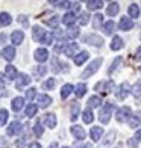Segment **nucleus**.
<instances>
[{"label":"nucleus","instance_id":"obj_1","mask_svg":"<svg viewBox=\"0 0 141 148\" xmlns=\"http://www.w3.org/2000/svg\"><path fill=\"white\" fill-rule=\"evenodd\" d=\"M102 62H103V59L102 58H96V59H93L91 62L88 64V66L82 71V74H80V77L82 79H90L91 76H94L97 71H99V68L102 66Z\"/></svg>","mask_w":141,"mask_h":148},{"label":"nucleus","instance_id":"obj_2","mask_svg":"<svg viewBox=\"0 0 141 148\" xmlns=\"http://www.w3.org/2000/svg\"><path fill=\"white\" fill-rule=\"evenodd\" d=\"M114 109H115V106H114L111 101H106V103H105V107H102V109H100V112H99L100 123H102V124H108L109 119H111V115H112Z\"/></svg>","mask_w":141,"mask_h":148},{"label":"nucleus","instance_id":"obj_3","mask_svg":"<svg viewBox=\"0 0 141 148\" xmlns=\"http://www.w3.org/2000/svg\"><path fill=\"white\" fill-rule=\"evenodd\" d=\"M82 41L86 42V44H90V45H94V47H102L103 45V38L102 36H99L97 33H88V35H85L82 38Z\"/></svg>","mask_w":141,"mask_h":148},{"label":"nucleus","instance_id":"obj_4","mask_svg":"<svg viewBox=\"0 0 141 148\" xmlns=\"http://www.w3.org/2000/svg\"><path fill=\"white\" fill-rule=\"evenodd\" d=\"M131 88H132V86L127 83V82L120 83V85L117 86V89H115V97H117V100H124L127 95H129Z\"/></svg>","mask_w":141,"mask_h":148},{"label":"nucleus","instance_id":"obj_5","mask_svg":"<svg viewBox=\"0 0 141 148\" xmlns=\"http://www.w3.org/2000/svg\"><path fill=\"white\" fill-rule=\"evenodd\" d=\"M131 113H132V109H131L129 106H122L120 109H117L115 118H117L118 123H126V121H129Z\"/></svg>","mask_w":141,"mask_h":148},{"label":"nucleus","instance_id":"obj_6","mask_svg":"<svg viewBox=\"0 0 141 148\" xmlns=\"http://www.w3.org/2000/svg\"><path fill=\"white\" fill-rule=\"evenodd\" d=\"M23 130H24V127L21 125L20 121H12L8 125V129H6V134H8V136H17V134H20Z\"/></svg>","mask_w":141,"mask_h":148},{"label":"nucleus","instance_id":"obj_7","mask_svg":"<svg viewBox=\"0 0 141 148\" xmlns=\"http://www.w3.org/2000/svg\"><path fill=\"white\" fill-rule=\"evenodd\" d=\"M94 89L99 91V92H103V94H108L114 89V82L112 80H102V82L96 83V86H94Z\"/></svg>","mask_w":141,"mask_h":148},{"label":"nucleus","instance_id":"obj_8","mask_svg":"<svg viewBox=\"0 0 141 148\" xmlns=\"http://www.w3.org/2000/svg\"><path fill=\"white\" fill-rule=\"evenodd\" d=\"M46 33L47 32L41 27V26H38V24L32 26V38H33V41H35V42H43Z\"/></svg>","mask_w":141,"mask_h":148},{"label":"nucleus","instance_id":"obj_9","mask_svg":"<svg viewBox=\"0 0 141 148\" xmlns=\"http://www.w3.org/2000/svg\"><path fill=\"white\" fill-rule=\"evenodd\" d=\"M115 136H117V132L115 130H109L108 133H106L105 139L97 145V148H109V145L114 142V140H115Z\"/></svg>","mask_w":141,"mask_h":148},{"label":"nucleus","instance_id":"obj_10","mask_svg":"<svg viewBox=\"0 0 141 148\" xmlns=\"http://www.w3.org/2000/svg\"><path fill=\"white\" fill-rule=\"evenodd\" d=\"M79 51V45L77 42H67L64 45V55L68 56V58H75Z\"/></svg>","mask_w":141,"mask_h":148},{"label":"nucleus","instance_id":"obj_11","mask_svg":"<svg viewBox=\"0 0 141 148\" xmlns=\"http://www.w3.org/2000/svg\"><path fill=\"white\" fill-rule=\"evenodd\" d=\"M30 82H32V79H30L29 74L20 73V74H18V77H17V83H15V86H17V89H21L23 86H28Z\"/></svg>","mask_w":141,"mask_h":148},{"label":"nucleus","instance_id":"obj_12","mask_svg":"<svg viewBox=\"0 0 141 148\" xmlns=\"http://www.w3.org/2000/svg\"><path fill=\"white\" fill-rule=\"evenodd\" d=\"M133 27V20H131L129 17H122L118 21V29L123 32H129Z\"/></svg>","mask_w":141,"mask_h":148},{"label":"nucleus","instance_id":"obj_13","mask_svg":"<svg viewBox=\"0 0 141 148\" xmlns=\"http://www.w3.org/2000/svg\"><path fill=\"white\" fill-rule=\"evenodd\" d=\"M33 59L39 64H44L46 60L49 59V51H47L46 49H37L35 51H33Z\"/></svg>","mask_w":141,"mask_h":148},{"label":"nucleus","instance_id":"obj_14","mask_svg":"<svg viewBox=\"0 0 141 148\" xmlns=\"http://www.w3.org/2000/svg\"><path fill=\"white\" fill-rule=\"evenodd\" d=\"M70 132H71V134H73V136H75L77 140H82V139H85V136H86L84 127H80V125H71V127H70Z\"/></svg>","mask_w":141,"mask_h":148},{"label":"nucleus","instance_id":"obj_15","mask_svg":"<svg viewBox=\"0 0 141 148\" xmlns=\"http://www.w3.org/2000/svg\"><path fill=\"white\" fill-rule=\"evenodd\" d=\"M37 101H38V107L46 109V107H49L52 104V97L47 95V94H41V95H38Z\"/></svg>","mask_w":141,"mask_h":148},{"label":"nucleus","instance_id":"obj_16","mask_svg":"<svg viewBox=\"0 0 141 148\" xmlns=\"http://www.w3.org/2000/svg\"><path fill=\"white\" fill-rule=\"evenodd\" d=\"M127 124H129L131 129H137V127L141 125V112H135L133 115H131L129 121H127Z\"/></svg>","mask_w":141,"mask_h":148},{"label":"nucleus","instance_id":"obj_17","mask_svg":"<svg viewBox=\"0 0 141 148\" xmlns=\"http://www.w3.org/2000/svg\"><path fill=\"white\" fill-rule=\"evenodd\" d=\"M44 124H46V127H49V129H55L56 124H58V119H56L55 113H46L44 115Z\"/></svg>","mask_w":141,"mask_h":148},{"label":"nucleus","instance_id":"obj_18","mask_svg":"<svg viewBox=\"0 0 141 148\" xmlns=\"http://www.w3.org/2000/svg\"><path fill=\"white\" fill-rule=\"evenodd\" d=\"M80 115V104L77 101H73L70 104V119L71 121H76Z\"/></svg>","mask_w":141,"mask_h":148},{"label":"nucleus","instance_id":"obj_19","mask_svg":"<svg viewBox=\"0 0 141 148\" xmlns=\"http://www.w3.org/2000/svg\"><path fill=\"white\" fill-rule=\"evenodd\" d=\"M103 133H105L103 127L94 125V127H91L90 136H91V139H93V140H100V139H102V136H103Z\"/></svg>","mask_w":141,"mask_h":148},{"label":"nucleus","instance_id":"obj_20","mask_svg":"<svg viewBox=\"0 0 141 148\" xmlns=\"http://www.w3.org/2000/svg\"><path fill=\"white\" fill-rule=\"evenodd\" d=\"M23 39H24V33L23 30H14L11 33V41L14 45H20L23 42Z\"/></svg>","mask_w":141,"mask_h":148},{"label":"nucleus","instance_id":"obj_21","mask_svg":"<svg viewBox=\"0 0 141 148\" xmlns=\"http://www.w3.org/2000/svg\"><path fill=\"white\" fill-rule=\"evenodd\" d=\"M2 55H3V58L8 60V62H11V60L15 59V49L12 45H8V47H5V49H3Z\"/></svg>","mask_w":141,"mask_h":148},{"label":"nucleus","instance_id":"obj_22","mask_svg":"<svg viewBox=\"0 0 141 148\" xmlns=\"http://www.w3.org/2000/svg\"><path fill=\"white\" fill-rule=\"evenodd\" d=\"M5 76L8 80H15L18 77V73H17V68L14 65H6L5 68Z\"/></svg>","mask_w":141,"mask_h":148},{"label":"nucleus","instance_id":"obj_23","mask_svg":"<svg viewBox=\"0 0 141 148\" xmlns=\"http://www.w3.org/2000/svg\"><path fill=\"white\" fill-rule=\"evenodd\" d=\"M88 58H90V53L86 51V50H82V51H79L77 55L75 56V64L76 65H84Z\"/></svg>","mask_w":141,"mask_h":148},{"label":"nucleus","instance_id":"obj_24","mask_svg":"<svg viewBox=\"0 0 141 148\" xmlns=\"http://www.w3.org/2000/svg\"><path fill=\"white\" fill-rule=\"evenodd\" d=\"M23 106H24V98H23V97H15V98H12L11 107H12V110H14V112H20V110L23 109Z\"/></svg>","mask_w":141,"mask_h":148},{"label":"nucleus","instance_id":"obj_25","mask_svg":"<svg viewBox=\"0 0 141 148\" xmlns=\"http://www.w3.org/2000/svg\"><path fill=\"white\" fill-rule=\"evenodd\" d=\"M127 14H129V18L133 20V18H138L140 17V6L137 3H131L127 6Z\"/></svg>","mask_w":141,"mask_h":148},{"label":"nucleus","instance_id":"obj_26","mask_svg":"<svg viewBox=\"0 0 141 148\" xmlns=\"http://www.w3.org/2000/svg\"><path fill=\"white\" fill-rule=\"evenodd\" d=\"M118 11H120V5L117 2H112L106 6V15H109V17H115L118 14Z\"/></svg>","mask_w":141,"mask_h":148},{"label":"nucleus","instance_id":"obj_27","mask_svg":"<svg viewBox=\"0 0 141 148\" xmlns=\"http://www.w3.org/2000/svg\"><path fill=\"white\" fill-rule=\"evenodd\" d=\"M61 21H62L65 26H68V27H71V26L75 24V21H76V14H73L71 11H70V12H67V14L62 17Z\"/></svg>","mask_w":141,"mask_h":148},{"label":"nucleus","instance_id":"obj_28","mask_svg":"<svg viewBox=\"0 0 141 148\" xmlns=\"http://www.w3.org/2000/svg\"><path fill=\"white\" fill-rule=\"evenodd\" d=\"M124 47V42H123V39L120 38V36H114L112 38V42H111V50L114 51H118V50H122Z\"/></svg>","mask_w":141,"mask_h":148},{"label":"nucleus","instance_id":"obj_29","mask_svg":"<svg viewBox=\"0 0 141 148\" xmlns=\"http://www.w3.org/2000/svg\"><path fill=\"white\" fill-rule=\"evenodd\" d=\"M114 27H115V23L112 21V20H109V21H106V23H103V33H105V36H111L112 33H114Z\"/></svg>","mask_w":141,"mask_h":148},{"label":"nucleus","instance_id":"obj_30","mask_svg":"<svg viewBox=\"0 0 141 148\" xmlns=\"http://www.w3.org/2000/svg\"><path fill=\"white\" fill-rule=\"evenodd\" d=\"M102 98H100L99 95H91L88 98V107L90 109H96V107H100L102 106Z\"/></svg>","mask_w":141,"mask_h":148},{"label":"nucleus","instance_id":"obj_31","mask_svg":"<svg viewBox=\"0 0 141 148\" xmlns=\"http://www.w3.org/2000/svg\"><path fill=\"white\" fill-rule=\"evenodd\" d=\"M103 27V15L102 14H96L93 17V29L94 30H99Z\"/></svg>","mask_w":141,"mask_h":148},{"label":"nucleus","instance_id":"obj_32","mask_svg":"<svg viewBox=\"0 0 141 148\" xmlns=\"http://www.w3.org/2000/svg\"><path fill=\"white\" fill-rule=\"evenodd\" d=\"M71 92H75V86H73L71 83H65L62 86V89H61V98L65 100V98H68V95Z\"/></svg>","mask_w":141,"mask_h":148},{"label":"nucleus","instance_id":"obj_33","mask_svg":"<svg viewBox=\"0 0 141 148\" xmlns=\"http://www.w3.org/2000/svg\"><path fill=\"white\" fill-rule=\"evenodd\" d=\"M62 64L64 62H61V60L58 59V56H53L52 58V71L53 73H62Z\"/></svg>","mask_w":141,"mask_h":148},{"label":"nucleus","instance_id":"obj_34","mask_svg":"<svg viewBox=\"0 0 141 148\" xmlns=\"http://www.w3.org/2000/svg\"><path fill=\"white\" fill-rule=\"evenodd\" d=\"M47 73V66L46 65H38L33 68V77H35L37 80H39L41 77H44V74Z\"/></svg>","mask_w":141,"mask_h":148},{"label":"nucleus","instance_id":"obj_35","mask_svg":"<svg viewBox=\"0 0 141 148\" xmlns=\"http://www.w3.org/2000/svg\"><path fill=\"white\" fill-rule=\"evenodd\" d=\"M65 35H67V38L75 39V38H77L80 35V29L76 27V26H71V27H68V29L65 30Z\"/></svg>","mask_w":141,"mask_h":148},{"label":"nucleus","instance_id":"obj_36","mask_svg":"<svg viewBox=\"0 0 141 148\" xmlns=\"http://www.w3.org/2000/svg\"><path fill=\"white\" fill-rule=\"evenodd\" d=\"M59 21H61V20H59V17L58 15H52L50 18H47L46 20V24L49 26V27H52V29H58V26H59Z\"/></svg>","mask_w":141,"mask_h":148},{"label":"nucleus","instance_id":"obj_37","mask_svg":"<svg viewBox=\"0 0 141 148\" xmlns=\"http://www.w3.org/2000/svg\"><path fill=\"white\" fill-rule=\"evenodd\" d=\"M82 119H84V123L85 124H91L93 123V119H94V113H93V110L90 109H85L84 112H82Z\"/></svg>","mask_w":141,"mask_h":148},{"label":"nucleus","instance_id":"obj_38","mask_svg":"<svg viewBox=\"0 0 141 148\" xmlns=\"http://www.w3.org/2000/svg\"><path fill=\"white\" fill-rule=\"evenodd\" d=\"M75 94H76L77 98H82L85 94H86V85L85 83H77L75 86Z\"/></svg>","mask_w":141,"mask_h":148},{"label":"nucleus","instance_id":"obj_39","mask_svg":"<svg viewBox=\"0 0 141 148\" xmlns=\"http://www.w3.org/2000/svg\"><path fill=\"white\" fill-rule=\"evenodd\" d=\"M12 23V17L8 14V12H0V26H9Z\"/></svg>","mask_w":141,"mask_h":148},{"label":"nucleus","instance_id":"obj_40","mask_svg":"<svg viewBox=\"0 0 141 148\" xmlns=\"http://www.w3.org/2000/svg\"><path fill=\"white\" fill-rule=\"evenodd\" d=\"M131 94L135 98H140L141 97V80H137V82L133 83V86L131 88Z\"/></svg>","mask_w":141,"mask_h":148},{"label":"nucleus","instance_id":"obj_41","mask_svg":"<svg viewBox=\"0 0 141 148\" xmlns=\"http://www.w3.org/2000/svg\"><path fill=\"white\" fill-rule=\"evenodd\" d=\"M32 130H33V133H35V136H37V138H41V136H43V133H44V127H43V124H41V121L38 119L37 123L33 124Z\"/></svg>","mask_w":141,"mask_h":148},{"label":"nucleus","instance_id":"obj_42","mask_svg":"<svg viewBox=\"0 0 141 148\" xmlns=\"http://www.w3.org/2000/svg\"><path fill=\"white\" fill-rule=\"evenodd\" d=\"M105 3L100 2V0H94V2H86V8H88L90 11H97L100 8H103Z\"/></svg>","mask_w":141,"mask_h":148},{"label":"nucleus","instance_id":"obj_43","mask_svg":"<svg viewBox=\"0 0 141 148\" xmlns=\"http://www.w3.org/2000/svg\"><path fill=\"white\" fill-rule=\"evenodd\" d=\"M122 56H118V58H115V59H114L112 60V64H111V66H109V68H108V74H112L114 71H115L117 68H118V66H120V64H122Z\"/></svg>","mask_w":141,"mask_h":148},{"label":"nucleus","instance_id":"obj_44","mask_svg":"<svg viewBox=\"0 0 141 148\" xmlns=\"http://www.w3.org/2000/svg\"><path fill=\"white\" fill-rule=\"evenodd\" d=\"M55 85H56V79H47L46 82H43V89L46 91H52L53 88H55Z\"/></svg>","mask_w":141,"mask_h":148},{"label":"nucleus","instance_id":"obj_45","mask_svg":"<svg viewBox=\"0 0 141 148\" xmlns=\"http://www.w3.org/2000/svg\"><path fill=\"white\" fill-rule=\"evenodd\" d=\"M37 110H38V106L37 104H29L28 107H26V116L28 118H32V116H35L37 115Z\"/></svg>","mask_w":141,"mask_h":148},{"label":"nucleus","instance_id":"obj_46","mask_svg":"<svg viewBox=\"0 0 141 148\" xmlns=\"http://www.w3.org/2000/svg\"><path fill=\"white\" fill-rule=\"evenodd\" d=\"M77 20H79L80 26H85V24H88V21H90V14H88V12H80Z\"/></svg>","mask_w":141,"mask_h":148},{"label":"nucleus","instance_id":"obj_47","mask_svg":"<svg viewBox=\"0 0 141 148\" xmlns=\"http://www.w3.org/2000/svg\"><path fill=\"white\" fill-rule=\"evenodd\" d=\"M8 116H9L8 110H6V109H0V125H5V124H6Z\"/></svg>","mask_w":141,"mask_h":148},{"label":"nucleus","instance_id":"obj_48","mask_svg":"<svg viewBox=\"0 0 141 148\" xmlns=\"http://www.w3.org/2000/svg\"><path fill=\"white\" fill-rule=\"evenodd\" d=\"M53 39H55V36H53V33H52V32H47L41 44H46V45H52V44H53Z\"/></svg>","mask_w":141,"mask_h":148},{"label":"nucleus","instance_id":"obj_49","mask_svg":"<svg viewBox=\"0 0 141 148\" xmlns=\"http://www.w3.org/2000/svg\"><path fill=\"white\" fill-rule=\"evenodd\" d=\"M35 95H37L35 88H29L28 91H26V100H28V101H32V100L35 98Z\"/></svg>","mask_w":141,"mask_h":148},{"label":"nucleus","instance_id":"obj_50","mask_svg":"<svg viewBox=\"0 0 141 148\" xmlns=\"http://www.w3.org/2000/svg\"><path fill=\"white\" fill-rule=\"evenodd\" d=\"M50 5L56 6V8L65 9V8H70V6H71V2H50Z\"/></svg>","mask_w":141,"mask_h":148},{"label":"nucleus","instance_id":"obj_51","mask_svg":"<svg viewBox=\"0 0 141 148\" xmlns=\"http://www.w3.org/2000/svg\"><path fill=\"white\" fill-rule=\"evenodd\" d=\"M18 23H21L23 26H24V27H29V20H28V17H26V15H18Z\"/></svg>","mask_w":141,"mask_h":148},{"label":"nucleus","instance_id":"obj_52","mask_svg":"<svg viewBox=\"0 0 141 148\" xmlns=\"http://www.w3.org/2000/svg\"><path fill=\"white\" fill-rule=\"evenodd\" d=\"M24 144H26V136H21L17 142H15V145H17V148H23L24 147Z\"/></svg>","mask_w":141,"mask_h":148},{"label":"nucleus","instance_id":"obj_53","mask_svg":"<svg viewBox=\"0 0 141 148\" xmlns=\"http://www.w3.org/2000/svg\"><path fill=\"white\" fill-rule=\"evenodd\" d=\"M6 82H8V79H6L5 73H0V86H2V88H5Z\"/></svg>","mask_w":141,"mask_h":148},{"label":"nucleus","instance_id":"obj_54","mask_svg":"<svg viewBox=\"0 0 141 148\" xmlns=\"http://www.w3.org/2000/svg\"><path fill=\"white\" fill-rule=\"evenodd\" d=\"M127 147H129V148H137V147H138V144H137L135 138H132V139L127 140Z\"/></svg>","mask_w":141,"mask_h":148},{"label":"nucleus","instance_id":"obj_55","mask_svg":"<svg viewBox=\"0 0 141 148\" xmlns=\"http://www.w3.org/2000/svg\"><path fill=\"white\" fill-rule=\"evenodd\" d=\"M71 12H73V14H76V12H79L80 11V5L79 3H71Z\"/></svg>","mask_w":141,"mask_h":148},{"label":"nucleus","instance_id":"obj_56","mask_svg":"<svg viewBox=\"0 0 141 148\" xmlns=\"http://www.w3.org/2000/svg\"><path fill=\"white\" fill-rule=\"evenodd\" d=\"M135 60H138V62H141V45L135 51Z\"/></svg>","mask_w":141,"mask_h":148},{"label":"nucleus","instance_id":"obj_57","mask_svg":"<svg viewBox=\"0 0 141 148\" xmlns=\"http://www.w3.org/2000/svg\"><path fill=\"white\" fill-rule=\"evenodd\" d=\"M0 148H8V142L5 138H0Z\"/></svg>","mask_w":141,"mask_h":148},{"label":"nucleus","instance_id":"obj_58","mask_svg":"<svg viewBox=\"0 0 141 148\" xmlns=\"http://www.w3.org/2000/svg\"><path fill=\"white\" fill-rule=\"evenodd\" d=\"M8 41V36H6V33H0V44H5Z\"/></svg>","mask_w":141,"mask_h":148},{"label":"nucleus","instance_id":"obj_59","mask_svg":"<svg viewBox=\"0 0 141 148\" xmlns=\"http://www.w3.org/2000/svg\"><path fill=\"white\" fill-rule=\"evenodd\" d=\"M135 140L137 142H141V129L135 132Z\"/></svg>","mask_w":141,"mask_h":148},{"label":"nucleus","instance_id":"obj_60","mask_svg":"<svg viewBox=\"0 0 141 148\" xmlns=\"http://www.w3.org/2000/svg\"><path fill=\"white\" fill-rule=\"evenodd\" d=\"M28 148H41V144H38V142H32V144H29V147Z\"/></svg>","mask_w":141,"mask_h":148},{"label":"nucleus","instance_id":"obj_61","mask_svg":"<svg viewBox=\"0 0 141 148\" xmlns=\"http://www.w3.org/2000/svg\"><path fill=\"white\" fill-rule=\"evenodd\" d=\"M59 145H58V142H52L50 145H49V148H58Z\"/></svg>","mask_w":141,"mask_h":148},{"label":"nucleus","instance_id":"obj_62","mask_svg":"<svg viewBox=\"0 0 141 148\" xmlns=\"http://www.w3.org/2000/svg\"><path fill=\"white\" fill-rule=\"evenodd\" d=\"M84 148H93V144H85Z\"/></svg>","mask_w":141,"mask_h":148},{"label":"nucleus","instance_id":"obj_63","mask_svg":"<svg viewBox=\"0 0 141 148\" xmlns=\"http://www.w3.org/2000/svg\"><path fill=\"white\" fill-rule=\"evenodd\" d=\"M115 148H122V144H118V145H117Z\"/></svg>","mask_w":141,"mask_h":148},{"label":"nucleus","instance_id":"obj_64","mask_svg":"<svg viewBox=\"0 0 141 148\" xmlns=\"http://www.w3.org/2000/svg\"><path fill=\"white\" fill-rule=\"evenodd\" d=\"M61 148H70V147H67V145H65V147H61Z\"/></svg>","mask_w":141,"mask_h":148}]
</instances>
